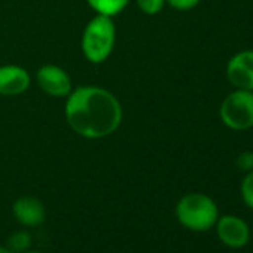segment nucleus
Listing matches in <instances>:
<instances>
[{"mask_svg":"<svg viewBox=\"0 0 253 253\" xmlns=\"http://www.w3.org/2000/svg\"><path fill=\"white\" fill-rule=\"evenodd\" d=\"M66 119L78 136L101 139L115 133L121 125L122 107L104 88L79 86L67 95Z\"/></svg>","mask_w":253,"mask_h":253,"instance_id":"1","label":"nucleus"},{"mask_svg":"<svg viewBox=\"0 0 253 253\" xmlns=\"http://www.w3.org/2000/svg\"><path fill=\"white\" fill-rule=\"evenodd\" d=\"M174 214L177 222L192 232H206L213 229L220 216L216 201L203 192L183 195L174 207Z\"/></svg>","mask_w":253,"mask_h":253,"instance_id":"2","label":"nucleus"},{"mask_svg":"<svg viewBox=\"0 0 253 253\" xmlns=\"http://www.w3.org/2000/svg\"><path fill=\"white\" fill-rule=\"evenodd\" d=\"M115 24L112 17L98 14L94 17L82 35V52L91 63H103L115 45Z\"/></svg>","mask_w":253,"mask_h":253,"instance_id":"3","label":"nucleus"},{"mask_svg":"<svg viewBox=\"0 0 253 253\" xmlns=\"http://www.w3.org/2000/svg\"><path fill=\"white\" fill-rule=\"evenodd\" d=\"M219 118L232 131L253 128V91L234 88L220 103Z\"/></svg>","mask_w":253,"mask_h":253,"instance_id":"4","label":"nucleus"},{"mask_svg":"<svg viewBox=\"0 0 253 253\" xmlns=\"http://www.w3.org/2000/svg\"><path fill=\"white\" fill-rule=\"evenodd\" d=\"M217 240L228 249L240 250L246 247L250 241L252 231L247 222L235 214L219 216L214 225Z\"/></svg>","mask_w":253,"mask_h":253,"instance_id":"5","label":"nucleus"},{"mask_svg":"<svg viewBox=\"0 0 253 253\" xmlns=\"http://www.w3.org/2000/svg\"><path fill=\"white\" fill-rule=\"evenodd\" d=\"M226 79L234 88L253 91V49L238 51L228 60Z\"/></svg>","mask_w":253,"mask_h":253,"instance_id":"6","label":"nucleus"},{"mask_svg":"<svg viewBox=\"0 0 253 253\" xmlns=\"http://www.w3.org/2000/svg\"><path fill=\"white\" fill-rule=\"evenodd\" d=\"M38 84L42 91L51 97H67L72 92V81L69 75L54 64H46L39 69Z\"/></svg>","mask_w":253,"mask_h":253,"instance_id":"7","label":"nucleus"},{"mask_svg":"<svg viewBox=\"0 0 253 253\" xmlns=\"http://www.w3.org/2000/svg\"><path fill=\"white\" fill-rule=\"evenodd\" d=\"M12 214L26 228L41 226L46 219V209L36 197H20L12 206Z\"/></svg>","mask_w":253,"mask_h":253,"instance_id":"8","label":"nucleus"},{"mask_svg":"<svg viewBox=\"0 0 253 253\" xmlns=\"http://www.w3.org/2000/svg\"><path fill=\"white\" fill-rule=\"evenodd\" d=\"M30 86L29 72L20 66H2L0 67V94L18 95Z\"/></svg>","mask_w":253,"mask_h":253,"instance_id":"9","label":"nucleus"},{"mask_svg":"<svg viewBox=\"0 0 253 253\" xmlns=\"http://www.w3.org/2000/svg\"><path fill=\"white\" fill-rule=\"evenodd\" d=\"M86 2L95 12H98L101 15L113 17V15L119 14L130 0H86Z\"/></svg>","mask_w":253,"mask_h":253,"instance_id":"10","label":"nucleus"},{"mask_svg":"<svg viewBox=\"0 0 253 253\" xmlns=\"http://www.w3.org/2000/svg\"><path fill=\"white\" fill-rule=\"evenodd\" d=\"M32 235L26 231V229H20L12 232L8 240H6V247L12 252V253H26L27 250H30L32 247Z\"/></svg>","mask_w":253,"mask_h":253,"instance_id":"11","label":"nucleus"},{"mask_svg":"<svg viewBox=\"0 0 253 253\" xmlns=\"http://www.w3.org/2000/svg\"><path fill=\"white\" fill-rule=\"evenodd\" d=\"M240 197L246 207L253 210V170L244 173V177L240 183Z\"/></svg>","mask_w":253,"mask_h":253,"instance_id":"12","label":"nucleus"},{"mask_svg":"<svg viewBox=\"0 0 253 253\" xmlns=\"http://www.w3.org/2000/svg\"><path fill=\"white\" fill-rule=\"evenodd\" d=\"M140 11L146 15H157L163 11L166 0H137Z\"/></svg>","mask_w":253,"mask_h":253,"instance_id":"13","label":"nucleus"},{"mask_svg":"<svg viewBox=\"0 0 253 253\" xmlns=\"http://www.w3.org/2000/svg\"><path fill=\"white\" fill-rule=\"evenodd\" d=\"M235 167L243 173H247V171L253 170V151L240 152L237 155V158H235Z\"/></svg>","mask_w":253,"mask_h":253,"instance_id":"14","label":"nucleus"},{"mask_svg":"<svg viewBox=\"0 0 253 253\" xmlns=\"http://www.w3.org/2000/svg\"><path fill=\"white\" fill-rule=\"evenodd\" d=\"M166 2L176 11H191L198 6L201 0H166Z\"/></svg>","mask_w":253,"mask_h":253,"instance_id":"15","label":"nucleus"},{"mask_svg":"<svg viewBox=\"0 0 253 253\" xmlns=\"http://www.w3.org/2000/svg\"><path fill=\"white\" fill-rule=\"evenodd\" d=\"M0 253H12L6 246H0Z\"/></svg>","mask_w":253,"mask_h":253,"instance_id":"16","label":"nucleus"},{"mask_svg":"<svg viewBox=\"0 0 253 253\" xmlns=\"http://www.w3.org/2000/svg\"><path fill=\"white\" fill-rule=\"evenodd\" d=\"M26 253H45V252H39V250H27Z\"/></svg>","mask_w":253,"mask_h":253,"instance_id":"17","label":"nucleus"}]
</instances>
